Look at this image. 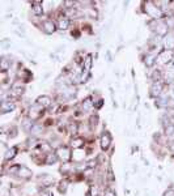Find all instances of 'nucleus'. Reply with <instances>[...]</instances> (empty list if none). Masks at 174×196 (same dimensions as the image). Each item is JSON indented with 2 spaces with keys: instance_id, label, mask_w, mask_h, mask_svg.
Segmentation results:
<instances>
[{
  "instance_id": "obj_9",
  "label": "nucleus",
  "mask_w": 174,
  "mask_h": 196,
  "mask_svg": "<svg viewBox=\"0 0 174 196\" xmlns=\"http://www.w3.org/2000/svg\"><path fill=\"white\" fill-rule=\"evenodd\" d=\"M15 109V103L12 102H3L1 103V111L3 113H8V111L13 110Z\"/></svg>"
},
{
  "instance_id": "obj_26",
  "label": "nucleus",
  "mask_w": 174,
  "mask_h": 196,
  "mask_svg": "<svg viewBox=\"0 0 174 196\" xmlns=\"http://www.w3.org/2000/svg\"><path fill=\"white\" fill-rule=\"evenodd\" d=\"M170 148H172V149H173V150H174V141H173V142H172V147H170Z\"/></svg>"
},
{
  "instance_id": "obj_15",
  "label": "nucleus",
  "mask_w": 174,
  "mask_h": 196,
  "mask_svg": "<svg viewBox=\"0 0 174 196\" xmlns=\"http://www.w3.org/2000/svg\"><path fill=\"white\" fill-rule=\"evenodd\" d=\"M91 67H92V56L88 55V56H86V60H85V72H88L89 69H91Z\"/></svg>"
},
{
  "instance_id": "obj_25",
  "label": "nucleus",
  "mask_w": 174,
  "mask_h": 196,
  "mask_svg": "<svg viewBox=\"0 0 174 196\" xmlns=\"http://www.w3.org/2000/svg\"><path fill=\"white\" fill-rule=\"evenodd\" d=\"M172 96H173V98H174V86H173V89H172Z\"/></svg>"
},
{
  "instance_id": "obj_21",
  "label": "nucleus",
  "mask_w": 174,
  "mask_h": 196,
  "mask_svg": "<svg viewBox=\"0 0 174 196\" xmlns=\"http://www.w3.org/2000/svg\"><path fill=\"white\" fill-rule=\"evenodd\" d=\"M13 92H15L16 94H20V93L22 92V88H21V86H17V85H16V86H13Z\"/></svg>"
},
{
  "instance_id": "obj_1",
  "label": "nucleus",
  "mask_w": 174,
  "mask_h": 196,
  "mask_svg": "<svg viewBox=\"0 0 174 196\" xmlns=\"http://www.w3.org/2000/svg\"><path fill=\"white\" fill-rule=\"evenodd\" d=\"M145 12L155 18H160L162 16V12L153 4V3H147V4H145Z\"/></svg>"
},
{
  "instance_id": "obj_5",
  "label": "nucleus",
  "mask_w": 174,
  "mask_h": 196,
  "mask_svg": "<svg viewBox=\"0 0 174 196\" xmlns=\"http://www.w3.org/2000/svg\"><path fill=\"white\" fill-rule=\"evenodd\" d=\"M110 142H111L110 135H109V133H103V136L101 137V147H102L103 149H106V148H109Z\"/></svg>"
},
{
  "instance_id": "obj_11",
  "label": "nucleus",
  "mask_w": 174,
  "mask_h": 196,
  "mask_svg": "<svg viewBox=\"0 0 174 196\" xmlns=\"http://www.w3.org/2000/svg\"><path fill=\"white\" fill-rule=\"evenodd\" d=\"M38 103H39L41 106H49L50 103H51V99H50L49 97H46V96L39 97V98H38Z\"/></svg>"
},
{
  "instance_id": "obj_3",
  "label": "nucleus",
  "mask_w": 174,
  "mask_h": 196,
  "mask_svg": "<svg viewBox=\"0 0 174 196\" xmlns=\"http://www.w3.org/2000/svg\"><path fill=\"white\" fill-rule=\"evenodd\" d=\"M58 154L60 156V158L63 159V161H68L69 157H71V152H69L68 148H60V149L58 150Z\"/></svg>"
},
{
  "instance_id": "obj_6",
  "label": "nucleus",
  "mask_w": 174,
  "mask_h": 196,
  "mask_svg": "<svg viewBox=\"0 0 174 196\" xmlns=\"http://www.w3.org/2000/svg\"><path fill=\"white\" fill-rule=\"evenodd\" d=\"M151 92H152L153 96H160V94H161V92H162V84L158 82V81H156V82L152 85Z\"/></svg>"
},
{
  "instance_id": "obj_18",
  "label": "nucleus",
  "mask_w": 174,
  "mask_h": 196,
  "mask_svg": "<svg viewBox=\"0 0 174 196\" xmlns=\"http://www.w3.org/2000/svg\"><path fill=\"white\" fill-rule=\"evenodd\" d=\"M8 68H9V63H8L5 59H3V60H1V69H3V71H7Z\"/></svg>"
},
{
  "instance_id": "obj_7",
  "label": "nucleus",
  "mask_w": 174,
  "mask_h": 196,
  "mask_svg": "<svg viewBox=\"0 0 174 196\" xmlns=\"http://www.w3.org/2000/svg\"><path fill=\"white\" fill-rule=\"evenodd\" d=\"M33 12L35 15H42L43 8H42V1H33Z\"/></svg>"
},
{
  "instance_id": "obj_23",
  "label": "nucleus",
  "mask_w": 174,
  "mask_h": 196,
  "mask_svg": "<svg viewBox=\"0 0 174 196\" xmlns=\"http://www.w3.org/2000/svg\"><path fill=\"white\" fill-rule=\"evenodd\" d=\"M66 186H67V182L62 183V184H60V191H66Z\"/></svg>"
},
{
  "instance_id": "obj_4",
  "label": "nucleus",
  "mask_w": 174,
  "mask_h": 196,
  "mask_svg": "<svg viewBox=\"0 0 174 196\" xmlns=\"http://www.w3.org/2000/svg\"><path fill=\"white\" fill-rule=\"evenodd\" d=\"M42 26H43V29H45L46 33H54L55 32V24L52 21H50V20L45 21L43 24H42Z\"/></svg>"
},
{
  "instance_id": "obj_8",
  "label": "nucleus",
  "mask_w": 174,
  "mask_h": 196,
  "mask_svg": "<svg viewBox=\"0 0 174 196\" xmlns=\"http://www.w3.org/2000/svg\"><path fill=\"white\" fill-rule=\"evenodd\" d=\"M58 25H59V29H60V30H66L67 27L69 26V20L67 17H60V18H59Z\"/></svg>"
},
{
  "instance_id": "obj_2",
  "label": "nucleus",
  "mask_w": 174,
  "mask_h": 196,
  "mask_svg": "<svg viewBox=\"0 0 174 196\" xmlns=\"http://www.w3.org/2000/svg\"><path fill=\"white\" fill-rule=\"evenodd\" d=\"M172 56H173V52H172V51H169V50H166V51H162L161 54H160L158 56H157L156 60L158 61V63L164 64V63H168V61L172 60Z\"/></svg>"
},
{
  "instance_id": "obj_13",
  "label": "nucleus",
  "mask_w": 174,
  "mask_h": 196,
  "mask_svg": "<svg viewBox=\"0 0 174 196\" xmlns=\"http://www.w3.org/2000/svg\"><path fill=\"white\" fill-rule=\"evenodd\" d=\"M166 47H168V49H172V47H174V35H168V38H166Z\"/></svg>"
},
{
  "instance_id": "obj_12",
  "label": "nucleus",
  "mask_w": 174,
  "mask_h": 196,
  "mask_svg": "<svg viewBox=\"0 0 174 196\" xmlns=\"http://www.w3.org/2000/svg\"><path fill=\"white\" fill-rule=\"evenodd\" d=\"M91 107H92V98H86V99L83 102V109L86 111V110H89Z\"/></svg>"
},
{
  "instance_id": "obj_19",
  "label": "nucleus",
  "mask_w": 174,
  "mask_h": 196,
  "mask_svg": "<svg viewBox=\"0 0 174 196\" xmlns=\"http://www.w3.org/2000/svg\"><path fill=\"white\" fill-rule=\"evenodd\" d=\"M55 161H57V154H50L47 158V164H54Z\"/></svg>"
},
{
  "instance_id": "obj_24",
  "label": "nucleus",
  "mask_w": 174,
  "mask_h": 196,
  "mask_svg": "<svg viewBox=\"0 0 174 196\" xmlns=\"http://www.w3.org/2000/svg\"><path fill=\"white\" fill-rule=\"evenodd\" d=\"M166 196H174V191H169V194H166Z\"/></svg>"
},
{
  "instance_id": "obj_22",
  "label": "nucleus",
  "mask_w": 174,
  "mask_h": 196,
  "mask_svg": "<svg viewBox=\"0 0 174 196\" xmlns=\"http://www.w3.org/2000/svg\"><path fill=\"white\" fill-rule=\"evenodd\" d=\"M105 196H115V194H114L111 190H108V191L105 192Z\"/></svg>"
},
{
  "instance_id": "obj_16",
  "label": "nucleus",
  "mask_w": 174,
  "mask_h": 196,
  "mask_svg": "<svg viewBox=\"0 0 174 196\" xmlns=\"http://www.w3.org/2000/svg\"><path fill=\"white\" fill-rule=\"evenodd\" d=\"M16 154V148H12V149H9L7 153H5V158L9 159V158H13Z\"/></svg>"
},
{
  "instance_id": "obj_20",
  "label": "nucleus",
  "mask_w": 174,
  "mask_h": 196,
  "mask_svg": "<svg viewBox=\"0 0 174 196\" xmlns=\"http://www.w3.org/2000/svg\"><path fill=\"white\" fill-rule=\"evenodd\" d=\"M166 133H168V135H174V125H173V124L168 125V128H166Z\"/></svg>"
},
{
  "instance_id": "obj_10",
  "label": "nucleus",
  "mask_w": 174,
  "mask_h": 196,
  "mask_svg": "<svg viewBox=\"0 0 174 196\" xmlns=\"http://www.w3.org/2000/svg\"><path fill=\"white\" fill-rule=\"evenodd\" d=\"M30 170L29 169H26V167H24V166H21L20 167L18 166V175H21V176H24V178H28V176H30Z\"/></svg>"
},
{
  "instance_id": "obj_14",
  "label": "nucleus",
  "mask_w": 174,
  "mask_h": 196,
  "mask_svg": "<svg viewBox=\"0 0 174 196\" xmlns=\"http://www.w3.org/2000/svg\"><path fill=\"white\" fill-rule=\"evenodd\" d=\"M155 59H157V58L155 56V55H148V56L145 58V64H147L148 67H151L153 63H155V61H153Z\"/></svg>"
},
{
  "instance_id": "obj_17",
  "label": "nucleus",
  "mask_w": 174,
  "mask_h": 196,
  "mask_svg": "<svg viewBox=\"0 0 174 196\" xmlns=\"http://www.w3.org/2000/svg\"><path fill=\"white\" fill-rule=\"evenodd\" d=\"M81 145H83V140H81V139H74V140H72V147L80 148Z\"/></svg>"
}]
</instances>
